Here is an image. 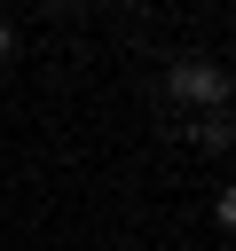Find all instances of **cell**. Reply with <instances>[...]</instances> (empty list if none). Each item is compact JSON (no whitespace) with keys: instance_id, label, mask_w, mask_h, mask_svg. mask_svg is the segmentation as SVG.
Instances as JSON below:
<instances>
[{"instance_id":"cell-1","label":"cell","mask_w":236,"mask_h":251,"mask_svg":"<svg viewBox=\"0 0 236 251\" xmlns=\"http://www.w3.org/2000/svg\"><path fill=\"white\" fill-rule=\"evenodd\" d=\"M165 86L181 94V102H228L236 86H228V71L220 63H205V55H181L173 71H165Z\"/></svg>"},{"instance_id":"cell-2","label":"cell","mask_w":236,"mask_h":251,"mask_svg":"<svg viewBox=\"0 0 236 251\" xmlns=\"http://www.w3.org/2000/svg\"><path fill=\"white\" fill-rule=\"evenodd\" d=\"M212 212H220V227H236V188H220V204H212Z\"/></svg>"},{"instance_id":"cell-3","label":"cell","mask_w":236,"mask_h":251,"mask_svg":"<svg viewBox=\"0 0 236 251\" xmlns=\"http://www.w3.org/2000/svg\"><path fill=\"white\" fill-rule=\"evenodd\" d=\"M0 63H8V24H0Z\"/></svg>"}]
</instances>
